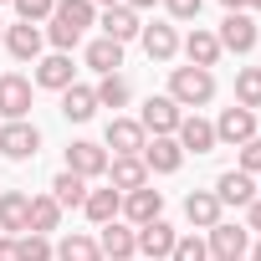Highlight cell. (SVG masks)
I'll return each mask as SVG.
<instances>
[{
	"instance_id": "cell-32",
	"label": "cell",
	"mask_w": 261,
	"mask_h": 261,
	"mask_svg": "<svg viewBox=\"0 0 261 261\" xmlns=\"http://www.w3.org/2000/svg\"><path fill=\"white\" fill-rule=\"evenodd\" d=\"M236 108H261V67H241L236 72Z\"/></svg>"
},
{
	"instance_id": "cell-37",
	"label": "cell",
	"mask_w": 261,
	"mask_h": 261,
	"mask_svg": "<svg viewBox=\"0 0 261 261\" xmlns=\"http://www.w3.org/2000/svg\"><path fill=\"white\" fill-rule=\"evenodd\" d=\"M200 6H205V0H164V11H169L174 21H195V16H200Z\"/></svg>"
},
{
	"instance_id": "cell-39",
	"label": "cell",
	"mask_w": 261,
	"mask_h": 261,
	"mask_svg": "<svg viewBox=\"0 0 261 261\" xmlns=\"http://www.w3.org/2000/svg\"><path fill=\"white\" fill-rule=\"evenodd\" d=\"M0 261H21L16 256V236H0Z\"/></svg>"
},
{
	"instance_id": "cell-9",
	"label": "cell",
	"mask_w": 261,
	"mask_h": 261,
	"mask_svg": "<svg viewBox=\"0 0 261 261\" xmlns=\"http://www.w3.org/2000/svg\"><path fill=\"white\" fill-rule=\"evenodd\" d=\"M205 246H210V256L246 261V251H251V230H246V225H230V220H220V225H210V230H205Z\"/></svg>"
},
{
	"instance_id": "cell-36",
	"label": "cell",
	"mask_w": 261,
	"mask_h": 261,
	"mask_svg": "<svg viewBox=\"0 0 261 261\" xmlns=\"http://www.w3.org/2000/svg\"><path fill=\"white\" fill-rule=\"evenodd\" d=\"M236 169H241V174H261V134H256L251 144H241V159H236Z\"/></svg>"
},
{
	"instance_id": "cell-23",
	"label": "cell",
	"mask_w": 261,
	"mask_h": 261,
	"mask_svg": "<svg viewBox=\"0 0 261 261\" xmlns=\"http://www.w3.org/2000/svg\"><path fill=\"white\" fill-rule=\"evenodd\" d=\"M108 185L118 190V195H128V190H144L149 185V169H144V159L134 154V159H108Z\"/></svg>"
},
{
	"instance_id": "cell-3",
	"label": "cell",
	"mask_w": 261,
	"mask_h": 261,
	"mask_svg": "<svg viewBox=\"0 0 261 261\" xmlns=\"http://www.w3.org/2000/svg\"><path fill=\"white\" fill-rule=\"evenodd\" d=\"M0 154L6 159H16V164H26V159H36L41 154V128L36 123H0Z\"/></svg>"
},
{
	"instance_id": "cell-40",
	"label": "cell",
	"mask_w": 261,
	"mask_h": 261,
	"mask_svg": "<svg viewBox=\"0 0 261 261\" xmlns=\"http://www.w3.org/2000/svg\"><path fill=\"white\" fill-rule=\"evenodd\" d=\"M128 11H149V6H159V0H123Z\"/></svg>"
},
{
	"instance_id": "cell-2",
	"label": "cell",
	"mask_w": 261,
	"mask_h": 261,
	"mask_svg": "<svg viewBox=\"0 0 261 261\" xmlns=\"http://www.w3.org/2000/svg\"><path fill=\"white\" fill-rule=\"evenodd\" d=\"M144 144H149V134L139 118H108L102 149H113V159H134V154H144Z\"/></svg>"
},
{
	"instance_id": "cell-4",
	"label": "cell",
	"mask_w": 261,
	"mask_h": 261,
	"mask_svg": "<svg viewBox=\"0 0 261 261\" xmlns=\"http://www.w3.org/2000/svg\"><path fill=\"white\" fill-rule=\"evenodd\" d=\"M256 21L246 16V11H225V21H220V31H215V41H220V51H236V57H246V51H256Z\"/></svg>"
},
{
	"instance_id": "cell-44",
	"label": "cell",
	"mask_w": 261,
	"mask_h": 261,
	"mask_svg": "<svg viewBox=\"0 0 261 261\" xmlns=\"http://www.w3.org/2000/svg\"><path fill=\"white\" fill-rule=\"evenodd\" d=\"M246 11H261V0H246Z\"/></svg>"
},
{
	"instance_id": "cell-42",
	"label": "cell",
	"mask_w": 261,
	"mask_h": 261,
	"mask_svg": "<svg viewBox=\"0 0 261 261\" xmlns=\"http://www.w3.org/2000/svg\"><path fill=\"white\" fill-rule=\"evenodd\" d=\"M251 261H261V241H256V246H251Z\"/></svg>"
},
{
	"instance_id": "cell-17",
	"label": "cell",
	"mask_w": 261,
	"mask_h": 261,
	"mask_svg": "<svg viewBox=\"0 0 261 261\" xmlns=\"http://www.w3.org/2000/svg\"><path fill=\"white\" fill-rule=\"evenodd\" d=\"M26 225H31V195L26 190H0V230L26 236Z\"/></svg>"
},
{
	"instance_id": "cell-16",
	"label": "cell",
	"mask_w": 261,
	"mask_h": 261,
	"mask_svg": "<svg viewBox=\"0 0 261 261\" xmlns=\"http://www.w3.org/2000/svg\"><path fill=\"white\" fill-rule=\"evenodd\" d=\"M97 26H102V36H108V41H118V46L139 41V31H144L139 11H128V6H108V11L97 16Z\"/></svg>"
},
{
	"instance_id": "cell-19",
	"label": "cell",
	"mask_w": 261,
	"mask_h": 261,
	"mask_svg": "<svg viewBox=\"0 0 261 261\" xmlns=\"http://www.w3.org/2000/svg\"><path fill=\"white\" fill-rule=\"evenodd\" d=\"M174 139H179L185 154H210V149H215V123H205L200 113H190V118H179Z\"/></svg>"
},
{
	"instance_id": "cell-29",
	"label": "cell",
	"mask_w": 261,
	"mask_h": 261,
	"mask_svg": "<svg viewBox=\"0 0 261 261\" xmlns=\"http://www.w3.org/2000/svg\"><path fill=\"white\" fill-rule=\"evenodd\" d=\"M51 200H57L62 210H67V205H82V200H87V179L72 174V169H62V174L51 179Z\"/></svg>"
},
{
	"instance_id": "cell-14",
	"label": "cell",
	"mask_w": 261,
	"mask_h": 261,
	"mask_svg": "<svg viewBox=\"0 0 261 261\" xmlns=\"http://www.w3.org/2000/svg\"><path fill=\"white\" fill-rule=\"evenodd\" d=\"M41 46H46V31L41 26H26V21H16V26H6V51L16 57V62H41Z\"/></svg>"
},
{
	"instance_id": "cell-33",
	"label": "cell",
	"mask_w": 261,
	"mask_h": 261,
	"mask_svg": "<svg viewBox=\"0 0 261 261\" xmlns=\"http://www.w3.org/2000/svg\"><path fill=\"white\" fill-rule=\"evenodd\" d=\"M16 256H21V261H57V246H51L46 236H31V230H26V236H16Z\"/></svg>"
},
{
	"instance_id": "cell-38",
	"label": "cell",
	"mask_w": 261,
	"mask_h": 261,
	"mask_svg": "<svg viewBox=\"0 0 261 261\" xmlns=\"http://www.w3.org/2000/svg\"><path fill=\"white\" fill-rule=\"evenodd\" d=\"M246 230H261V200L246 205Z\"/></svg>"
},
{
	"instance_id": "cell-11",
	"label": "cell",
	"mask_w": 261,
	"mask_h": 261,
	"mask_svg": "<svg viewBox=\"0 0 261 261\" xmlns=\"http://www.w3.org/2000/svg\"><path fill=\"white\" fill-rule=\"evenodd\" d=\"M108 149L102 144H92V139H77V144H67V169L72 174H82V179H102L108 174Z\"/></svg>"
},
{
	"instance_id": "cell-41",
	"label": "cell",
	"mask_w": 261,
	"mask_h": 261,
	"mask_svg": "<svg viewBox=\"0 0 261 261\" xmlns=\"http://www.w3.org/2000/svg\"><path fill=\"white\" fill-rule=\"evenodd\" d=\"M220 6H225V11H246V0H220Z\"/></svg>"
},
{
	"instance_id": "cell-46",
	"label": "cell",
	"mask_w": 261,
	"mask_h": 261,
	"mask_svg": "<svg viewBox=\"0 0 261 261\" xmlns=\"http://www.w3.org/2000/svg\"><path fill=\"white\" fill-rule=\"evenodd\" d=\"M210 261H225V256H210Z\"/></svg>"
},
{
	"instance_id": "cell-28",
	"label": "cell",
	"mask_w": 261,
	"mask_h": 261,
	"mask_svg": "<svg viewBox=\"0 0 261 261\" xmlns=\"http://www.w3.org/2000/svg\"><path fill=\"white\" fill-rule=\"evenodd\" d=\"M57 261H102V251H97V241H92V236L72 230V236H62V241H57Z\"/></svg>"
},
{
	"instance_id": "cell-21",
	"label": "cell",
	"mask_w": 261,
	"mask_h": 261,
	"mask_svg": "<svg viewBox=\"0 0 261 261\" xmlns=\"http://www.w3.org/2000/svg\"><path fill=\"white\" fill-rule=\"evenodd\" d=\"M220 200H215V190H190L185 195V220L195 225V230H210V225H220Z\"/></svg>"
},
{
	"instance_id": "cell-26",
	"label": "cell",
	"mask_w": 261,
	"mask_h": 261,
	"mask_svg": "<svg viewBox=\"0 0 261 261\" xmlns=\"http://www.w3.org/2000/svg\"><path fill=\"white\" fill-rule=\"evenodd\" d=\"M87 67H92L97 77H113V72L123 67V46H118V41H108V36H97V41L87 46Z\"/></svg>"
},
{
	"instance_id": "cell-18",
	"label": "cell",
	"mask_w": 261,
	"mask_h": 261,
	"mask_svg": "<svg viewBox=\"0 0 261 261\" xmlns=\"http://www.w3.org/2000/svg\"><path fill=\"white\" fill-rule=\"evenodd\" d=\"M139 159H144L149 174H174V169L185 164V149H179V139H149Z\"/></svg>"
},
{
	"instance_id": "cell-27",
	"label": "cell",
	"mask_w": 261,
	"mask_h": 261,
	"mask_svg": "<svg viewBox=\"0 0 261 261\" xmlns=\"http://www.w3.org/2000/svg\"><path fill=\"white\" fill-rule=\"evenodd\" d=\"M57 225H62V205H57L51 195H31V225H26V230H31V236H51Z\"/></svg>"
},
{
	"instance_id": "cell-20",
	"label": "cell",
	"mask_w": 261,
	"mask_h": 261,
	"mask_svg": "<svg viewBox=\"0 0 261 261\" xmlns=\"http://www.w3.org/2000/svg\"><path fill=\"white\" fill-rule=\"evenodd\" d=\"M139 41H144L149 62H174V57H179V31H174V26H164V21L144 26V31H139Z\"/></svg>"
},
{
	"instance_id": "cell-30",
	"label": "cell",
	"mask_w": 261,
	"mask_h": 261,
	"mask_svg": "<svg viewBox=\"0 0 261 261\" xmlns=\"http://www.w3.org/2000/svg\"><path fill=\"white\" fill-rule=\"evenodd\" d=\"M57 21H67L72 31H87L92 21H97V6L92 0H57V11H51Z\"/></svg>"
},
{
	"instance_id": "cell-24",
	"label": "cell",
	"mask_w": 261,
	"mask_h": 261,
	"mask_svg": "<svg viewBox=\"0 0 261 261\" xmlns=\"http://www.w3.org/2000/svg\"><path fill=\"white\" fill-rule=\"evenodd\" d=\"M92 113H97V92H92L87 82H72V87L62 92V118H67V123H87Z\"/></svg>"
},
{
	"instance_id": "cell-8",
	"label": "cell",
	"mask_w": 261,
	"mask_h": 261,
	"mask_svg": "<svg viewBox=\"0 0 261 261\" xmlns=\"http://www.w3.org/2000/svg\"><path fill=\"white\" fill-rule=\"evenodd\" d=\"M72 82H77V67H72L67 51H46L31 72V87H46V92H67Z\"/></svg>"
},
{
	"instance_id": "cell-12",
	"label": "cell",
	"mask_w": 261,
	"mask_h": 261,
	"mask_svg": "<svg viewBox=\"0 0 261 261\" xmlns=\"http://www.w3.org/2000/svg\"><path fill=\"white\" fill-rule=\"evenodd\" d=\"M251 139H256V113H251V108H225V113L215 118V144L241 149V144H251Z\"/></svg>"
},
{
	"instance_id": "cell-35",
	"label": "cell",
	"mask_w": 261,
	"mask_h": 261,
	"mask_svg": "<svg viewBox=\"0 0 261 261\" xmlns=\"http://www.w3.org/2000/svg\"><path fill=\"white\" fill-rule=\"evenodd\" d=\"M11 6H16V16H21L26 26H41V21H51L57 0H11Z\"/></svg>"
},
{
	"instance_id": "cell-6",
	"label": "cell",
	"mask_w": 261,
	"mask_h": 261,
	"mask_svg": "<svg viewBox=\"0 0 261 261\" xmlns=\"http://www.w3.org/2000/svg\"><path fill=\"white\" fill-rule=\"evenodd\" d=\"M164 215V190H154V185H144V190H128L123 195V210H118V220H128V225H149V220H159Z\"/></svg>"
},
{
	"instance_id": "cell-43",
	"label": "cell",
	"mask_w": 261,
	"mask_h": 261,
	"mask_svg": "<svg viewBox=\"0 0 261 261\" xmlns=\"http://www.w3.org/2000/svg\"><path fill=\"white\" fill-rule=\"evenodd\" d=\"M92 6H123V0H92Z\"/></svg>"
},
{
	"instance_id": "cell-1",
	"label": "cell",
	"mask_w": 261,
	"mask_h": 261,
	"mask_svg": "<svg viewBox=\"0 0 261 261\" xmlns=\"http://www.w3.org/2000/svg\"><path fill=\"white\" fill-rule=\"evenodd\" d=\"M164 97H174L179 108H205V102H215V72H205V67H169V92Z\"/></svg>"
},
{
	"instance_id": "cell-7",
	"label": "cell",
	"mask_w": 261,
	"mask_h": 261,
	"mask_svg": "<svg viewBox=\"0 0 261 261\" xmlns=\"http://www.w3.org/2000/svg\"><path fill=\"white\" fill-rule=\"evenodd\" d=\"M179 118H185V108L174 102V97H149L144 102V113H139V123H144V134H154V139H174V128H179Z\"/></svg>"
},
{
	"instance_id": "cell-22",
	"label": "cell",
	"mask_w": 261,
	"mask_h": 261,
	"mask_svg": "<svg viewBox=\"0 0 261 261\" xmlns=\"http://www.w3.org/2000/svg\"><path fill=\"white\" fill-rule=\"evenodd\" d=\"M179 51L190 57V67H205V72L225 57V51H220V41H215V31H205V26H195V31L185 36V46H179Z\"/></svg>"
},
{
	"instance_id": "cell-5",
	"label": "cell",
	"mask_w": 261,
	"mask_h": 261,
	"mask_svg": "<svg viewBox=\"0 0 261 261\" xmlns=\"http://www.w3.org/2000/svg\"><path fill=\"white\" fill-rule=\"evenodd\" d=\"M31 97H36L31 77H21V72H6V77H0V118H6V123H21V118L31 113Z\"/></svg>"
},
{
	"instance_id": "cell-25",
	"label": "cell",
	"mask_w": 261,
	"mask_h": 261,
	"mask_svg": "<svg viewBox=\"0 0 261 261\" xmlns=\"http://www.w3.org/2000/svg\"><path fill=\"white\" fill-rule=\"evenodd\" d=\"M82 210H87V220H92V225H108V220H118V210H123V195H118L113 185H102V190H87Z\"/></svg>"
},
{
	"instance_id": "cell-31",
	"label": "cell",
	"mask_w": 261,
	"mask_h": 261,
	"mask_svg": "<svg viewBox=\"0 0 261 261\" xmlns=\"http://www.w3.org/2000/svg\"><path fill=\"white\" fill-rule=\"evenodd\" d=\"M92 92H97V108H113V113H118V108H128V97H134L128 77H118V72H113V77H102Z\"/></svg>"
},
{
	"instance_id": "cell-45",
	"label": "cell",
	"mask_w": 261,
	"mask_h": 261,
	"mask_svg": "<svg viewBox=\"0 0 261 261\" xmlns=\"http://www.w3.org/2000/svg\"><path fill=\"white\" fill-rule=\"evenodd\" d=\"M0 46H6V26H0Z\"/></svg>"
},
{
	"instance_id": "cell-15",
	"label": "cell",
	"mask_w": 261,
	"mask_h": 261,
	"mask_svg": "<svg viewBox=\"0 0 261 261\" xmlns=\"http://www.w3.org/2000/svg\"><path fill=\"white\" fill-rule=\"evenodd\" d=\"M174 241H179V230H174L164 215L149 220V225H139V256H149V261H169Z\"/></svg>"
},
{
	"instance_id": "cell-47",
	"label": "cell",
	"mask_w": 261,
	"mask_h": 261,
	"mask_svg": "<svg viewBox=\"0 0 261 261\" xmlns=\"http://www.w3.org/2000/svg\"><path fill=\"white\" fill-rule=\"evenodd\" d=\"M0 6H6V0H0Z\"/></svg>"
},
{
	"instance_id": "cell-10",
	"label": "cell",
	"mask_w": 261,
	"mask_h": 261,
	"mask_svg": "<svg viewBox=\"0 0 261 261\" xmlns=\"http://www.w3.org/2000/svg\"><path fill=\"white\" fill-rule=\"evenodd\" d=\"M102 236H97V251L108 256V261H134L139 256V230L128 225V220H108V225H97Z\"/></svg>"
},
{
	"instance_id": "cell-34",
	"label": "cell",
	"mask_w": 261,
	"mask_h": 261,
	"mask_svg": "<svg viewBox=\"0 0 261 261\" xmlns=\"http://www.w3.org/2000/svg\"><path fill=\"white\" fill-rule=\"evenodd\" d=\"M169 261H210V246H205V236H179L174 241V251H169Z\"/></svg>"
},
{
	"instance_id": "cell-13",
	"label": "cell",
	"mask_w": 261,
	"mask_h": 261,
	"mask_svg": "<svg viewBox=\"0 0 261 261\" xmlns=\"http://www.w3.org/2000/svg\"><path fill=\"white\" fill-rule=\"evenodd\" d=\"M215 200H220V205H236V210H246L251 200H261V185H256V174L225 169V174L215 179Z\"/></svg>"
}]
</instances>
